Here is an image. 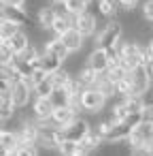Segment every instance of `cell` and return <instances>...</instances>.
<instances>
[{"instance_id":"obj_1","label":"cell","mask_w":153,"mask_h":156,"mask_svg":"<svg viewBox=\"0 0 153 156\" xmlns=\"http://www.w3.org/2000/svg\"><path fill=\"white\" fill-rule=\"evenodd\" d=\"M119 58H121V64L128 69V71H134L142 64H147L149 60V49L140 47L138 43L134 41H125L119 45Z\"/></svg>"},{"instance_id":"obj_2","label":"cell","mask_w":153,"mask_h":156,"mask_svg":"<svg viewBox=\"0 0 153 156\" xmlns=\"http://www.w3.org/2000/svg\"><path fill=\"white\" fill-rule=\"evenodd\" d=\"M121 34H123V26L119 24V22H108L104 28H102V32L96 37V45L100 47V49H106V51H115V49H119V41H121Z\"/></svg>"},{"instance_id":"obj_3","label":"cell","mask_w":153,"mask_h":156,"mask_svg":"<svg viewBox=\"0 0 153 156\" xmlns=\"http://www.w3.org/2000/svg\"><path fill=\"white\" fill-rule=\"evenodd\" d=\"M62 141H64V128L41 126V135H38V145L41 147H45V150H58Z\"/></svg>"},{"instance_id":"obj_4","label":"cell","mask_w":153,"mask_h":156,"mask_svg":"<svg viewBox=\"0 0 153 156\" xmlns=\"http://www.w3.org/2000/svg\"><path fill=\"white\" fill-rule=\"evenodd\" d=\"M106 103V96L96 90V88H85L83 90V109L89 111V113H100L102 107Z\"/></svg>"},{"instance_id":"obj_5","label":"cell","mask_w":153,"mask_h":156,"mask_svg":"<svg viewBox=\"0 0 153 156\" xmlns=\"http://www.w3.org/2000/svg\"><path fill=\"white\" fill-rule=\"evenodd\" d=\"M32 86H30V81L28 79H17L15 83H13V88H11V94H13V103H15V107H26L28 103H30V96H32Z\"/></svg>"},{"instance_id":"obj_6","label":"cell","mask_w":153,"mask_h":156,"mask_svg":"<svg viewBox=\"0 0 153 156\" xmlns=\"http://www.w3.org/2000/svg\"><path fill=\"white\" fill-rule=\"evenodd\" d=\"M89 133H91L89 130V122L83 120V118H77L68 128H64V141H77V143H81Z\"/></svg>"},{"instance_id":"obj_7","label":"cell","mask_w":153,"mask_h":156,"mask_svg":"<svg viewBox=\"0 0 153 156\" xmlns=\"http://www.w3.org/2000/svg\"><path fill=\"white\" fill-rule=\"evenodd\" d=\"M19 141L22 143H30V145H38V135H41V126L32 120H22V126L17 130Z\"/></svg>"},{"instance_id":"obj_8","label":"cell","mask_w":153,"mask_h":156,"mask_svg":"<svg viewBox=\"0 0 153 156\" xmlns=\"http://www.w3.org/2000/svg\"><path fill=\"white\" fill-rule=\"evenodd\" d=\"M87 64L98 73V75H104L106 71H108V66H111V58H108V51L106 49H100V47H96L91 54H89V58H87Z\"/></svg>"},{"instance_id":"obj_9","label":"cell","mask_w":153,"mask_h":156,"mask_svg":"<svg viewBox=\"0 0 153 156\" xmlns=\"http://www.w3.org/2000/svg\"><path fill=\"white\" fill-rule=\"evenodd\" d=\"M130 73H132V83H134V94L132 96H142L147 92V88L151 86V77H149L147 66L142 64V66H138V69H134Z\"/></svg>"},{"instance_id":"obj_10","label":"cell","mask_w":153,"mask_h":156,"mask_svg":"<svg viewBox=\"0 0 153 156\" xmlns=\"http://www.w3.org/2000/svg\"><path fill=\"white\" fill-rule=\"evenodd\" d=\"M19 135L13 133V130H2L0 133V147H2V152H0V156H15L17 147H19Z\"/></svg>"},{"instance_id":"obj_11","label":"cell","mask_w":153,"mask_h":156,"mask_svg":"<svg viewBox=\"0 0 153 156\" xmlns=\"http://www.w3.org/2000/svg\"><path fill=\"white\" fill-rule=\"evenodd\" d=\"M151 139V124H140V126H136L132 133H130V137H128V145L132 147V150H140L142 145H145V141H149Z\"/></svg>"},{"instance_id":"obj_12","label":"cell","mask_w":153,"mask_h":156,"mask_svg":"<svg viewBox=\"0 0 153 156\" xmlns=\"http://www.w3.org/2000/svg\"><path fill=\"white\" fill-rule=\"evenodd\" d=\"M77 118H79V115H77V111H75L72 107H58V109L53 111L51 122H53V126H58V128H68Z\"/></svg>"},{"instance_id":"obj_13","label":"cell","mask_w":153,"mask_h":156,"mask_svg":"<svg viewBox=\"0 0 153 156\" xmlns=\"http://www.w3.org/2000/svg\"><path fill=\"white\" fill-rule=\"evenodd\" d=\"M132 130H134V128H130L125 122H121V124H113V128H111L108 135L104 137V143H125Z\"/></svg>"},{"instance_id":"obj_14","label":"cell","mask_w":153,"mask_h":156,"mask_svg":"<svg viewBox=\"0 0 153 156\" xmlns=\"http://www.w3.org/2000/svg\"><path fill=\"white\" fill-rule=\"evenodd\" d=\"M2 20H9L17 26L30 24V15L26 13V9H19V7H2Z\"/></svg>"},{"instance_id":"obj_15","label":"cell","mask_w":153,"mask_h":156,"mask_svg":"<svg viewBox=\"0 0 153 156\" xmlns=\"http://www.w3.org/2000/svg\"><path fill=\"white\" fill-rule=\"evenodd\" d=\"M53 111H55V105H53L51 98H36L34 101V115H36V120H41V122L51 120Z\"/></svg>"},{"instance_id":"obj_16","label":"cell","mask_w":153,"mask_h":156,"mask_svg":"<svg viewBox=\"0 0 153 156\" xmlns=\"http://www.w3.org/2000/svg\"><path fill=\"white\" fill-rule=\"evenodd\" d=\"M75 30H79L83 37H89V34H94V30H96V17L91 15V13H81L79 17H75Z\"/></svg>"},{"instance_id":"obj_17","label":"cell","mask_w":153,"mask_h":156,"mask_svg":"<svg viewBox=\"0 0 153 156\" xmlns=\"http://www.w3.org/2000/svg\"><path fill=\"white\" fill-rule=\"evenodd\" d=\"M38 66H41L47 75H53V73H58V71L62 69V60H60L58 56L49 54V51H43L41 58H38Z\"/></svg>"},{"instance_id":"obj_18","label":"cell","mask_w":153,"mask_h":156,"mask_svg":"<svg viewBox=\"0 0 153 156\" xmlns=\"http://www.w3.org/2000/svg\"><path fill=\"white\" fill-rule=\"evenodd\" d=\"M15 103H13V94L11 92H0V118L2 122H7L9 118H13L15 113Z\"/></svg>"},{"instance_id":"obj_19","label":"cell","mask_w":153,"mask_h":156,"mask_svg":"<svg viewBox=\"0 0 153 156\" xmlns=\"http://www.w3.org/2000/svg\"><path fill=\"white\" fill-rule=\"evenodd\" d=\"M55 20H58V11H55L53 7H41V9H38V26H41L43 30L53 28Z\"/></svg>"},{"instance_id":"obj_20","label":"cell","mask_w":153,"mask_h":156,"mask_svg":"<svg viewBox=\"0 0 153 156\" xmlns=\"http://www.w3.org/2000/svg\"><path fill=\"white\" fill-rule=\"evenodd\" d=\"M45 51H49V54L58 56L62 62H64V60H68V56H70V51H68V47L64 45V41H62V39H51V41H47Z\"/></svg>"},{"instance_id":"obj_21","label":"cell","mask_w":153,"mask_h":156,"mask_svg":"<svg viewBox=\"0 0 153 156\" xmlns=\"http://www.w3.org/2000/svg\"><path fill=\"white\" fill-rule=\"evenodd\" d=\"M58 152H60V156H87V150L77 141H62Z\"/></svg>"},{"instance_id":"obj_22","label":"cell","mask_w":153,"mask_h":156,"mask_svg":"<svg viewBox=\"0 0 153 156\" xmlns=\"http://www.w3.org/2000/svg\"><path fill=\"white\" fill-rule=\"evenodd\" d=\"M98 73L89 66V64H85L83 69H79V75H77V79H79V83L83 86V88H94L96 86V81H98Z\"/></svg>"},{"instance_id":"obj_23","label":"cell","mask_w":153,"mask_h":156,"mask_svg":"<svg viewBox=\"0 0 153 156\" xmlns=\"http://www.w3.org/2000/svg\"><path fill=\"white\" fill-rule=\"evenodd\" d=\"M62 41H64V45L68 47V51L72 54V51H79L81 47H83V34L79 32V30H70V32H66L64 37H62Z\"/></svg>"},{"instance_id":"obj_24","label":"cell","mask_w":153,"mask_h":156,"mask_svg":"<svg viewBox=\"0 0 153 156\" xmlns=\"http://www.w3.org/2000/svg\"><path fill=\"white\" fill-rule=\"evenodd\" d=\"M2 43H7V45L15 51V56H19V54L30 45V39H28V34H26V32H22V30H19L15 37H11L9 41H2Z\"/></svg>"},{"instance_id":"obj_25","label":"cell","mask_w":153,"mask_h":156,"mask_svg":"<svg viewBox=\"0 0 153 156\" xmlns=\"http://www.w3.org/2000/svg\"><path fill=\"white\" fill-rule=\"evenodd\" d=\"M49 98L53 101L55 109H58V107H70V92H68L66 88H55Z\"/></svg>"},{"instance_id":"obj_26","label":"cell","mask_w":153,"mask_h":156,"mask_svg":"<svg viewBox=\"0 0 153 156\" xmlns=\"http://www.w3.org/2000/svg\"><path fill=\"white\" fill-rule=\"evenodd\" d=\"M94 88H96V90H100V92H102L106 98H108V96H113V94H117V88H115V83H113V81L106 77V75H100Z\"/></svg>"},{"instance_id":"obj_27","label":"cell","mask_w":153,"mask_h":156,"mask_svg":"<svg viewBox=\"0 0 153 156\" xmlns=\"http://www.w3.org/2000/svg\"><path fill=\"white\" fill-rule=\"evenodd\" d=\"M128 115H130V111H128V107H125V103L121 101V103H117V105H113V109H111V120H113V124H121V122H125L128 120Z\"/></svg>"},{"instance_id":"obj_28","label":"cell","mask_w":153,"mask_h":156,"mask_svg":"<svg viewBox=\"0 0 153 156\" xmlns=\"http://www.w3.org/2000/svg\"><path fill=\"white\" fill-rule=\"evenodd\" d=\"M62 7H64V11H66L68 15H72V17H79V15L85 13V9H87V5L83 2V0H66Z\"/></svg>"},{"instance_id":"obj_29","label":"cell","mask_w":153,"mask_h":156,"mask_svg":"<svg viewBox=\"0 0 153 156\" xmlns=\"http://www.w3.org/2000/svg\"><path fill=\"white\" fill-rule=\"evenodd\" d=\"M53 90H55V83H53V79H51V75H49L43 83H38V86L34 88V94H36V98H49V96L53 94Z\"/></svg>"},{"instance_id":"obj_30","label":"cell","mask_w":153,"mask_h":156,"mask_svg":"<svg viewBox=\"0 0 153 156\" xmlns=\"http://www.w3.org/2000/svg\"><path fill=\"white\" fill-rule=\"evenodd\" d=\"M128 73H130V71H128L123 64H117V66H111V69H108L104 75H106V77H108V79H111V81L117 86L121 79H125V77H128Z\"/></svg>"},{"instance_id":"obj_31","label":"cell","mask_w":153,"mask_h":156,"mask_svg":"<svg viewBox=\"0 0 153 156\" xmlns=\"http://www.w3.org/2000/svg\"><path fill=\"white\" fill-rule=\"evenodd\" d=\"M17 32H19V26L17 24L9 22V20H2V24H0V39H2V41H9Z\"/></svg>"},{"instance_id":"obj_32","label":"cell","mask_w":153,"mask_h":156,"mask_svg":"<svg viewBox=\"0 0 153 156\" xmlns=\"http://www.w3.org/2000/svg\"><path fill=\"white\" fill-rule=\"evenodd\" d=\"M123 103H125L130 113H142V109L147 107L142 96H128V98H123Z\"/></svg>"},{"instance_id":"obj_33","label":"cell","mask_w":153,"mask_h":156,"mask_svg":"<svg viewBox=\"0 0 153 156\" xmlns=\"http://www.w3.org/2000/svg\"><path fill=\"white\" fill-rule=\"evenodd\" d=\"M51 79H53L55 88H66V86L72 81V75H70V71H68V69H60L58 73H53V75H51Z\"/></svg>"},{"instance_id":"obj_34","label":"cell","mask_w":153,"mask_h":156,"mask_svg":"<svg viewBox=\"0 0 153 156\" xmlns=\"http://www.w3.org/2000/svg\"><path fill=\"white\" fill-rule=\"evenodd\" d=\"M17 58H22V60H24V62H28V64H38L41 54H38V49H36V47L30 43V45H28V47H26V49H24V51L17 56Z\"/></svg>"},{"instance_id":"obj_35","label":"cell","mask_w":153,"mask_h":156,"mask_svg":"<svg viewBox=\"0 0 153 156\" xmlns=\"http://www.w3.org/2000/svg\"><path fill=\"white\" fill-rule=\"evenodd\" d=\"M102 143H104V139H102V137H100L98 133H89V135H87V137H85V139L81 141V145H83V147H85L87 152H91V150L100 147Z\"/></svg>"},{"instance_id":"obj_36","label":"cell","mask_w":153,"mask_h":156,"mask_svg":"<svg viewBox=\"0 0 153 156\" xmlns=\"http://www.w3.org/2000/svg\"><path fill=\"white\" fill-rule=\"evenodd\" d=\"M117 5H119V0H100L98 7H100V13L106 15V17H115L117 15Z\"/></svg>"},{"instance_id":"obj_37","label":"cell","mask_w":153,"mask_h":156,"mask_svg":"<svg viewBox=\"0 0 153 156\" xmlns=\"http://www.w3.org/2000/svg\"><path fill=\"white\" fill-rule=\"evenodd\" d=\"M13 60H15V51L7 43H0V62H2V66H11Z\"/></svg>"},{"instance_id":"obj_38","label":"cell","mask_w":153,"mask_h":156,"mask_svg":"<svg viewBox=\"0 0 153 156\" xmlns=\"http://www.w3.org/2000/svg\"><path fill=\"white\" fill-rule=\"evenodd\" d=\"M15 156H38V147L36 145H30V143H19Z\"/></svg>"},{"instance_id":"obj_39","label":"cell","mask_w":153,"mask_h":156,"mask_svg":"<svg viewBox=\"0 0 153 156\" xmlns=\"http://www.w3.org/2000/svg\"><path fill=\"white\" fill-rule=\"evenodd\" d=\"M47 77H49V75H47V73H45V71H43V69L38 66V69H36V71L32 73V77H30L28 81H30V86H32V90H34V88H36L38 83H43V81H45Z\"/></svg>"},{"instance_id":"obj_40","label":"cell","mask_w":153,"mask_h":156,"mask_svg":"<svg viewBox=\"0 0 153 156\" xmlns=\"http://www.w3.org/2000/svg\"><path fill=\"white\" fill-rule=\"evenodd\" d=\"M142 124H153V103L142 109Z\"/></svg>"},{"instance_id":"obj_41","label":"cell","mask_w":153,"mask_h":156,"mask_svg":"<svg viewBox=\"0 0 153 156\" xmlns=\"http://www.w3.org/2000/svg\"><path fill=\"white\" fill-rule=\"evenodd\" d=\"M142 15H145V20H151V22H153V0H147V2H145Z\"/></svg>"},{"instance_id":"obj_42","label":"cell","mask_w":153,"mask_h":156,"mask_svg":"<svg viewBox=\"0 0 153 156\" xmlns=\"http://www.w3.org/2000/svg\"><path fill=\"white\" fill-rule=\"evenodd\" d=\"M140 0H119V7H123L125 11H132L134 7H138Z\"/></svg>"},{"instance_id":"obj_43","label":"cell","mask_w":153,"mask_h":156,"mask_svg":"<svg viewBox=\"0 0 153 156\" xmlns=\"http://www.w3.org/2000/svg\"><path fill=\"white\" fill-rule=\"evenodd\" d=\"M140 152H142L145 156H153V139H149V141H145V145L140 147Z\"/></svg>"},{"instance_id":"obj_44","label":"cell","mask_w":153,"mask_h":156,"mask_svg":"<svg viewBox=\"0 0 153 156\" xmlns=\"http://www.w3.org/2000/svg\"><path fill=\"white\" fill-rule=\"evenodd\" d=\"M24 2L26 0H2V7H19V9H24Z\"/></svg>"},{"instance_id":"obj_45","label":"cell","mask_w":153,"mask_h":156,"mask_svg":"<svg viewBox=\"0 0 153 156\" xmlns=\"http://www.w3.org/2000/svg\"><path fill=\"white\" fill-rule=\"evenodd\" d=\"M147 71H149V77H151V83H153V60H147Z\"/></svg>"},{"instance_id":"obj_46","label":"cell","mask_w":153,"mask_h":156,"mask_svg":"<svg viewBox=\"0 0 153 156\" xmlns=\"http://www.w3.org/2000/svg\"><path fill=\"white\" fill-rule=\"evenodd\" d=\"M147 49H149V60H153V41L149 43V47H147Z\"/></svg>"},{"instance_id":"obj_47","label":"cell","mask_w":153,"mask_h":156,"mask_svg":"<svg viewBox=\"0 0 153 156\" xmlns=\"http://www.w3.org/2000/svg\"><path fill=\"white\" fill-rule=\"evenodd\" d=\"M128 156H145V154H142V152H140V150H132V152H130V154H128Z\"/></svg>"},{"instance_id":"obj_48","label":"cell","mask_w":153,"mask_h":156,"mask_svg":"<svg viewBox=\"0 0 153 156\" xmlns=\"http://www.w3.org/2000/svg\"><path fill=\"white\" fill-rule=\"evenodd\" d=\"M53 2H58V5H64V2H66V0H53Z\"/></svg>"},{"instance_id":"obj_49","label":"cell","mask_w":153,"mask_h":156,"mask_svg":"<svg viewBox=\"0 0 153 156\" xmlns=\"http://www.w3.org/2000/svg\"><path fill=\"white\" fill-rule=\"evenodd\" d=\"M151 139H153V124H151Z\"/></svg>"},{"instance_id":"obj_50","label":"cell","mask_w":153,"mask_h":156,"mask_svg":"<svg viewBox=\"0 0 153 156\" xmlns=\"http://www.w3.org/2000/svg\"><path fill=\"white\" fill-rule=\"evenodd\" d=\"M83 2H85V5H89V2H91V0H83Z\"/></svg>"},{"instance_id":"obj_51","label":"cell","mask_w":153,"mask_h":156,"mask_svg":"<svg viewBox=\"0 0 153 156\" xmlns=\"http://www.w3.org/2000/svg\"><path fill=\"white\" fill-rule=\"evenodd\" d=\"M151 92H153V83H151Z\"/></svg>"}]
</instances>
